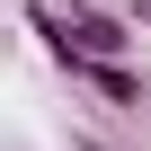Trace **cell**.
Instances as JSON below:
<instances>
[{"label":"cell","instance_id":"cell-1","mask_svg":"<svg viewBox=\"0 0 151 151\" xmlns=\"http://www.w3.org/2000/svg\"><path fill=\"white\" fill-rule=\"evenodd\" d=\"M62 71H71V80H89L98 98H116V107H142V80H133L124 62H98V53H62Z\"/></svg>","mask_w":151,"mask_h":151},{"label":"cell","instance_id":"cell-2","mask_svg":"<svg viewBox=\"0 0 151 151\" xmlns=\"http://www.w3.org/2000/svg\"><path fill=\"white\" fill-rule=\"evenodd\" d=\"M133 18H142V27H151V0H133Z\"/></svg>","mask_w":151,"mask_h":151},{"label":"cell","instance_id":"cell-3","mask_svg":"<svg viewBox=\"0 0 151 151\" xmlns=\"http://www.w3.org/2000/svg\"><path fill=\"white\" fill-rule=\"evenodd\" d=\"M71 151H107V142H71Z\"/></svg>","mask_w":151,"mask_h":151}]
</instances>
